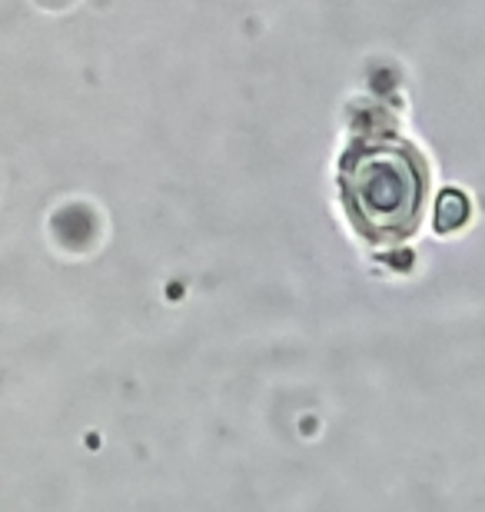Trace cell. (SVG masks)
<instances>
[{
	"label": "cell",
	"mask_w": 485,
	"mask_h": 512,
	"mask_svg": "<svg viewBox=\"0 0 485 512\" xmlns=\"http://www.w3.org/2000/svg\"><path fill=\"white\" fill-rule=\"evenodd\" d=\"M343 197L359 233L396 243L419 227L429 193L426 163L406 140H359L343 160Z\"/></svg>",
	"instance_id": "6da1fadb"
}]
</instances>
